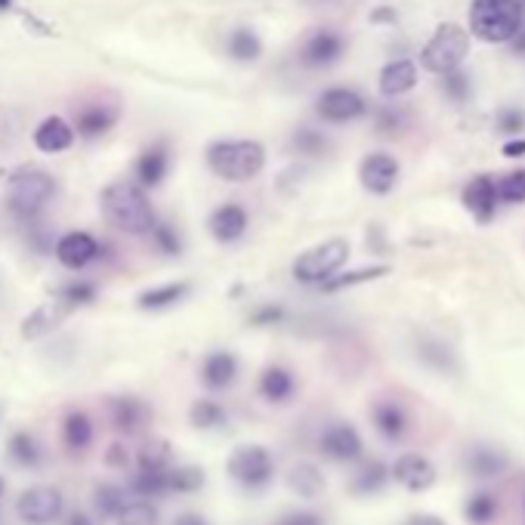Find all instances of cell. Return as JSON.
Instances as JSON below:
<instances>
[{"label":"cell","mask_w":525,"mask_h":525,"mask_svg":"<svg viewBox=\"0 0 525 525\" xmlns=\"http://www.w3.org/2000/svg\"><path fill=\"white\" fill-rule=\"evenodd\" d=\"M297 393V380L288 368L282 365H269L263 374H260V396L272 405H285L291 402Z\"/></svg>","instance_id":"cell-23"},{"label":"cell","mask_w":525,"mask_h":525,"mask_svg":"<svg viewBox=\"0 0 525 525\" xmlns=\"http://www.w3.org/2000/svg\"><path fill=\"white\" fill-rule=\"evenodd\" d=\"M405 525H448V522L439 519V516H433V513H420V516H411Z\"/></svg>","instance_id":"cell-53"},{"label":"cell","mask_w":525,"mask_h":525,"mask_svg":"<svg viewBox=\"0 0 525 525\" xmlns=\"http://www.w3.org/2000/svg\"><path fill=\"white\" fill-rule=\"evenodd\" d=\"M525 25V10L519 0H473L470 31L485 44H510Z\"/></svg>","instance_id":"cell-3"},{"label":"cell","mask_w":525,"mask_h":525,"mask_svg":"<svg viewBox=\"0 0 525 525\" xmlns=\"http://www.w3.org/2000/svg\"><path fill=\"white\" fill-rule=\"evenodd\" d=\"M226 53L235 62H257L263 56V41L254 28H235L226 41Z\"/></svg>","instance_id":"cell-30"},{"label":"cell","mask_w":525,"mask_h":525,"mask_svg":"<svg viewBox=\"0 0 525 525\" xmlns=\"http://www.w3.org/2000/svg\"><path fill=\"white\" fill-rule=\"evenodd\" d=\"M362 436L353 424H343V420H337V424L325 427L322 436H319V451L325 454V458L337 461V464H349V461H359L362 458Z\"/></svg>","instance_id":"cell-11"},{"label":"cell","mask_w":525,"mask_h":525,"mask_svg":"<svg viewBox=\"0 0 525 525\" xmlns=\"http://www.w3.org/2000/svg\"><path fill=\"white\" fill-rule=\"evenodd\" d=\"M62 439L68 451H87L93 442V420L84 411H68L62 420Z\"/></svg>","instance_id":"cell-29"},{"label":"cell","mask_w":525,"mask_h":525,"mask_svg":"<svg viewBox=\"0 0 525 525\" xmlns=\"http://www.w3.org/2000/svg\"><path fill=\"white\" fill-rule=\"evenodd\" d=\"M513 47L519 50V53H525V31H519L516 38H513Z\"/></svg>","instance_id":"cell-56"},{"label":"cell","mask_w":525,"mask_h":525,"mask_svg":"<svg viewBox=\"0 0 525 525\" xmlns=\"http://www.w3.org/2000/svg\"><path fill=\"white\" fill-rule=\"evenodd\" d=\"M118 525H158V510L149 501H127L115 516Z\"/></svg>","instance_id":"cell-40"},{"label":"cell","mask_w":525,"mask_h":525,"mask_svg":"<svg viewBox=\"0 0 525 525\" xmlns=\"http://www.w3.org/2000/svg\"><path fill=\"white\" fill-rule=\"evenodd\" d=\"M390 269L387 266H365V269H353V272H343V275H334L322 285L325 294H337V291H346V288H356V285H365V282H374V278L387 275Z\"/></svg>","instance_id":"cell-36"},{"label":"cell","mask_w":525,"mask_h":525,"mask_svg":"<svg viewBox=\"0 0 525 525\" xmlns=\"http://www.w3.org/2000/svg\"><path fill=\"white\" fill-rule=\"evenodd\" d=\"M105 464H109V467H127V464H130V454H127V448L115 442V445L109 448V454H105Z\"/></svg>","instance_id":"cell-50"},{"label":"cell","mask_w":525,"mask_h":525,"mask_svg":"<svg viewBox=\"0 0 525 525\" xmlns=\"http://www.w3.org/2000/svg\"><path fill=\"white\" fill-rule=\"evenodd\" d=\"M226 473L232 476V482L248 488V492H263L275 479V458L263 445H241L229 454Z\"/></svg>","instance_id":"cell-7"},{"label":"cell","mask_w":525,"mask_h":525,"mask_svg":"<svg viewBox=\"0 0 525 525\" xmlns=\"http://www.w3.org/2000/svg\"><path fill=\"white\" fill-rule=\"evenodd\" d=\"M349 260V241L346 238H328L322 244H315V248L303 251L294 266H291V275L297 278L300 285H325L328 278H334L343 263Z\"/></svg>","instance_id":"cell-6"},{"label":"cell","mask_w":525,"mask_h":525,"mask_svg":"<svg viewBox=\"0 0 525 525\" xmlns=\"http://www.w3.org/2000/svg\"><path fill=\"white\" fill-rule=\"evenodd\" d=\"M522 127H525V115H522L519 109H507V112L498 115V130H501V133H510V136H513V133H519Z\"/></svg>","instance_id":"cell-47"},{"label":"cell","mask_w":525,"mask_h":525,"mask_svg":"<svg viewBox=\"0 0 525 525\" xmlns=\"http://www.w3.org/2000/svg\"><path fill=\"white\" fill-rule=\"evenodd\" d=\"M130 492L139 498H161L167 495V473H136L130 479Z\"/></svg>","instance_id":"cell-42"},{"label":"cell","mask_w":525,"mask_h":525,"mask_svg":"<svg viewBox=\"0 0 525 525\" xmlns=\"http://www.w3.org/2000/svg\"><path fill=\"white\" fill-rule=\"evenodd\" d=\"M390 476L408 488V492H427L436 485V467L424 458V454H399L396 464L390 467Z\"/></svg>","instance_id":"cell-15"},{"label":"cell","mask_w":525,"mask_h":525,"mask_svg":"<svg viewBox=\"0 0 525 525\" xmlns=\"http://www.w3.org/2000/svg\"><path fill=\"white\" fill-rule=\"evenodd\" d=\"M7 454H10V461L22 470H38L41 461H44V448L38 445V439H34L31 433L19 430L10 436L7 442Z\"/></svg>","instance_id":"cell-27"},{"label":"cell","mask_w":525,"mask_h":525,"mask_svg":"<svg viewBox=\"0 0 525 525\" xmlns=\"http://www.w3.org/2000/svg\"><path fill=\"white\" fill-rule=\"evenodd\" d=\"M387 479H390V467L387 464H380V461H368L356 476H353V482H349V492L353 495H377L383 485H387Z\"/></svg>","instance_id":"cell-33"},{"label":"cell","mask_w":525,"mask_h":525,"mask_svg":"<svg viewBox=\"0 0 525 525\" xmlns=\"http://www.w3.org/2000/svg\"><path fill=\"white\" fill-rule=\"evenodd\" d=\"M75 309L68 306V303H62V300H47V303H41L38 309H34L28 319L22 322V340H41V337H47L50 331H56L68 315H72Z\"/></svg>","instance_id":"cell-16"},{"label":"cell","mask_w":525,"mask_h":525,"mask_svg":"<svg viewBox=\"0 0 525 525\" xmlns=\"http://www.w3.org/2000/svg\"><path fill=\"white\" fill-rule=\"evenodd\" d=\"M53 195H56V180L47 170H38V167H22L10 173L7 180V204L13 214L25 220L38 217Z\"/></svg>","instance_id":"cell-5"},{"label":"cell","mask_w":525,"mask_h":525,"mask_svg":"<svg viewBox=\"0 0 525 525\" xmlns=\"http://www.w3.org/2000/svg\"><path fill=\"white\" fill-rule=\"evenodd\" d=\"M189 420L198 430H223L229 424V411L214 399H198L189 408Z\"/></svg>","instance_id":"cell-32"},{"label":"cell","mask_w":525,"mask_h":525,"mask_svg":"<svg viewBox=\"0 0 525 525\" xmlns=\"http://www.w3.org/2000/svg\"><path fill=\"white\" fill-rule=\"evenodd\" d=\"M470 56V34L454 25V22H442L433 38L427 41V47L420 50V65L427 68L430 75H451L464 65V59Z\"/></svg>","instance_id":"cell-4"},{"label":"cell","mask_w":525,"mask_h":525,"mask_svg":"<svg viewBox=\"0 0 525 525\" xmlns=\"http://www.w3.org/2000/svg\"><path fill=\"white\" fill-rule=\"evenodd\" d=\"M368 112V102L353 87H331L319 99H315V115L331 121V124H349L359 121Z\"/></svg>","instance_id":"cell-9"},{"label":"cell","mask_w":525,"mask_h":525,"mask_svg":"<svg viewBox=\"0 0 525 525\" xmlns=\"http://www.w3.org/2000/svg\"><path fill=\"white\" fill-rule=\"evenodd\" d=\"M248 226H251L248 210H244L241 204H235V201L220 204L214 214H210V220H207V232L214 235V241H220V244L241 241L244 232H248Z\"/></svg>","instance_id":"cell-14"},{"label":"cell","mask_w":525,"mask_h":525,"mask_svg":"<svg viewBox=\"0 0 525 525\" xmlns=\"http://www.w3.org/2000/svg\"><path fill=\"white\" fill-rule=\"evenodd\" d=\"M207 167L226 183H248L266 167V149L257 139H217L204 152Z\"/></svg>","instance_id":"cell-1"},{"label":"cell","mask_w":525,"mask_h":525,"mask_svg":"<svg viewBox=\"0 0 525 525\" xmlns=\"http://www.w3.org/2000/svg\"><path fill=\"white\" fill-rule=\"evenodd\" d=\"M149 238H152V244H155V248L164 257H180L183 254V238H180V232L173 229L170 223H155L152 232H149Z\"/></svg>","instance_id":"cell-39"},{"label":"cell","mask_w":525,"mask_h":525,"mask_svg":"<svg viewBox=\"0 0 525 525\" xmlns=\"http://www.w3.org/2000/svg\"><path fill=\"white\" fill-rule=\"evenodd\" d=\"M136 464H139V473H167V470L173 467L170 445H167V442H161V439L149 442L143 451H139Z\"/></svg>","instance_id":"cell-37"},{"label":"cell","mask_w":525,"mask_h":525,"mask_svg":"<svg viewBox=\"0 0 525 525\" xmlns=\"http://www.w3.org/2000/svg\"><path fill=\"white\" fill-rule=\"evenodd\" d=\"M0 495H4V479H0Z\"/></svg>","instance_id":"cell-58"},{"label":"cell","mask_w":525,"mask_h":525,"mask_svg":"<svg viewBox=\"0 0 525 525\" xmlns=\"http://www.w3.org/2000/svg\"><path fill=\"white\" fill-rule=\"evenodd\" d=\"M371 22L374 25H396L399 22V13L393 7H374L371 10Z\"/></svg>","instance_id":"cell-51"},{"label":"cell","mask_w":525,"mask_h":525,"mask_svg":"<svg viewBox=\"0 0 525 525\" xmlns=\"http://www.w3.org/2000/svg\"><path fill=\"white\" fill-rule=\"evenodd\" d=\"M285 482H288V488L294 495H300V498H319L322 492H325V473L315 467V464H294L291 470H288V476H285Z\"/></svg>","instance_id":"cell-26"},{"label":"cell","mask_w":525,"mask_h":525,"mask_svg":"<svg viewBox=\"0 0 525 525\" xmlns=\"http://www.w3.org/2000/svg\"><path fill=\"white\" fill-rule=\"evenodd\" d=\"M525 204V170H513L498 183V204Z\"/></svg>","instance_id":"cell-44"},{"label":"cell","mask_w":525,"mask_h":525,"mask_svg":"<svg viewBox=\"0 0 525 525\" xmlns=\"http://www.w3.org/2000/svg\"><path fill=\"white\" fill-rule=\"evenodd\" d=\"M127 504V492L121 485H112V482H102L93 488V507L102 519H115Z\"/></svg>","instance_id":"cell-34"},{"label":"cell","mask_w":525,"mask_h":525,"mask_svg":"<svg viewBox=\"0 0 525 525\" xmlns=\"http://www.w3.org/2000/svg\"><path fill=\"white\" fill-rule=\"evenodd\" d=\"M102 210L109 223L127 235H149L158 223L149 195L133 183H112L102 189Z\"/></svg>","instance_id":"cell-2"},{"label":"cell","mask_w":525,"mask_h":525,"mask_svg":"<svg viewBox=\"0 0 525 525\" xmlns=\"http://www.w3.org/2000/svg\"><path fill=\"white\" fill-rule=\"evenodd\" d=\"M192 285L189 282H167V285H158V288H149L136 297V306L146 309V312H158V309H170L177 306L189 297Z\"/></svg>","instance_id":"cell-25"},{"label":"cell","mask_w":525,"mask_h":525,"mask_svg":"<svg viewBox=\"0 0 525 525\" xmlns=\"http://www.w3.org/2000/svg\"><path fill=\"white\" fill-rule=\"evenodd\" d=\"M399 127H402V112H396V109H383V112L377 115V130L393 133V130H399Z\"/></svg>","instance_id":"cell-49"},{"label":"cell","mask_w":525,"mask_h":525,"mask_svg":"<svg viewBox=\"0 0 525 525\" xmlns=\"http://www.w3.org/2000/svg\"><path fill=\"white\" fill-rule=\"evenodd\" d=\"M346 50L343 34L334 28H312L300 44V62L306 68H331Z\"/></svg>","instance_id":"cell-10"},{"label":"cell","mask_w":525,"mask_h":525,"mask_svg":"<svg viewBox=\"0 0 525 525\" xmlns=\"http://www.w3.org/2000/svg\"><path fill=\"white\" fill-rule=\"evenodd\" d=\"M371 420H374V427L383 439H390V442H399L405 433H408V414L399 402H377L371 408Z\"/></svg>","instance_id":"cell-24"},{"label":"cell","mask_w":525,"mask_h":525,"mask_svg":"<svg viewBox=\"0 0 525 525\" xmlns=\"http://www.w3.org/2000/svg\"><path fill=\"white\" fill-rule=\"evenodd\" d=\"M464 207L473 214L476 223H492L495 217V207H498V183L492 177H473L461 195Z\"/></svg>","instance_id":"cell-17"},{"label":"cell","mask_w":525,"mask_h":525,"mask_svg":"<svg viewBox=\"0 0 525 525\" xmlns=\"http://www.w3.org/2000/svg\"><path fill=\"white\" fill-rule=\"evenodd\" d=\"M445 96L454 99V102H461V99L470 96V78L461 72V68H458V72L445 75Z\"/></svg>","instance_id":"cell-45"},{"label":"cell","mask_w":525,"mask_h":525,"mask_svg":"<svg viewBox=\"0 0 525 525\" xmlns=\"http://www.w3.org/2000/svg\"><path fill=\"white\" fill-rule=\"evenodd\" d=\"M173 525H210V522L204 516H198V513H183V516L173 519Z\"/></svg>","instance_id":"cell-54"},{"label":"cell","mask_w":525,"mask_h":525,"mask_svg":"<svg viewBox=\"0 0 525 525\" xmlns=\"http://www.w3.org/2000/svg\"><path fill=\"white\" fill-rule=\"evenodd\" d=\"M285 319V309L282 306H275V303H263L251 312V325L257 328H266V325H278Z\"/></svg>","instance_id":"cell-46"},{"label":"cell","mask_w":525,"mask_h":525,"mask_svg":"<svg viewBox=\"0 0 525 525\" xmlns=\"http://www.w3.org/2000/svg\"><path fill=\"white\" fill-rule=\"evenodd\" d=\"M109 411H112V424L121 430V433H136L139 427L146 424V417H149V408L139 402V399H112L109 402Z\"/></svg>","instance_id":"cell-28"},{"label":"cell","mask_w":525,"mask_h":525,"mask_svg":"<svg viewBox=\"0 0 525 525\" xmlns=\"http://www.w3.org/2000/svg\"><path fill=\"white\" fill-rule=\"evenodd\" d=\"M72 143H75V127L59 115H50L34 127V146L44 155H59L65 149H72Z\"/></svg>","instance_id":"cell-20"},{"label":"cell","mask_w":525,"mask_h":525,"mask_svg":"<svg viewBox=\"0 0 525 525\" xmlns=\"http://www.w3.org/2000/svg\"><path fill=\"white\" fill-rule=\"evenodd\" d=\"M167 170H170V152L164 143H155L149 149L139 152V158L133 161V177L139 183V189H155L164 183L167 177Z\"/></svg>","instance_id":"cell-18"},{"label":"cell","mask_w":525,"mask_h":525,"mask_svg":"<svg viewBox=\"0 0 525 525\" xmlns=\"http://www.w3.org/2000/svg\"><path fill=\"white\" fill-rule=\"evenodd\" d=\"M56 300L68 303L72 309L87 306V303H93V300H96V285H93V282H87V278H75V282H68V285H62V288L56 291Z\"/></svg>","instance_id":"cell-38"},{"label":"cell","mask_w":525,"mask_h":525,"mask_svg":"<svg viewBox=\"0 0 525 525\" xmlns=\"http://www.w3.org/2000/svg\"><path fill=\"white\" fill-rule=\"evenodd\" d=\"M65 525H93V522H90V516H84V513H72V519H68Z\"/></svg>","instance_id":"cell-55"},{"label":"cell","mask_w":525,"mask_h":525,"mask_svg":"<svg viewBox=\"0 0 525 525\" xmlns=\"http://www.w3.org/2000/svg\"><path fill=\"white\" fill-rule=\"evenodd\" d=\"M414 84H417V62L414 59H393V62H387L380 68L377 87H380L383 96H390V99L402 96V93L414 90Z\"/></svg>","instance_id":"cell-21"},{"label":"cell","mask_w":525,"mask_h":525,"mask_svg":"<svg viewBox=\"0 0 525 525\" xmlns=\"http://www.w3.org/2000/svg\"><path fill=\"white\" fill-rule=\"evenodd\" d=\"M204 488V470L192 464H173L167 470V495H192Z\"/></svg>","instance_id":"cell-31"},{"label":"cell","mask_w":525,"mask_h":525,"mask_svg":"<svg viewBox=\"0 0 525 525\" xmlns=\"http://www.w3.org/2000/svg\"><path fill=\"white\" fill-rule=\"evenodd\" d=\"M118 121V112L112 109V105H84V109L75 115V136H84V139H99L102 133H109Z\"/></svg>","instance_id":"cell-22"},{"label":"cell","mask_w":525,"mask_h":525,"mask_svg":"<svg viewBox=\"0 0 525 525\" xmlns=\"http://www.w3.org/2000/svg\"><path fill=\"white\" fill-rule=\"evenodd\" d=\"M238 377V359L229 349H214L201 362V383L207 390H229Z\"/></svg>","instance_id":"cell-19"},{"label":"cell","mask_w":525,"mask_h":525,"mask_svg":"<svg viewBox=\"0 0 525 525\" xmlns=\"http://www.w3.org/2000/svg\"><path fill=\"white\" fill-rule=\"evenodd\" d=\"M294 152L297 155H306V158H319L328 152V139L319 133V130H312V127H300L294 133Z\"/></svg>","instance_id":"cell-41"},{"label":"cell","mask_w":525,"mask_h":525,"mask_svg":"<svg viewBox=\"0 0 525 525\" xmlns=\"http://www.w3.org/2000/svg\"><path fill=\"white\" fill-rule=\"evenodd\" d=\"M359 180L371 195H390L399 183V161L387 152H371L359 164Z\"/></svg>","instance_id":"cell-12"},{"label":"cell","mask_w":525,"mask_h":525,"mask_svg":"<svg viewBox=\"0 0 525 525\" xmlns=\"http://www.w3.org/2000/svg\"><path fill=\"white\" fill-rule=\"evenodd\" d=\"M275 525H325V516L312 513V510H297V513L282 516Z\"/></svg>","instance_id":"cell-48"},{"label":"cell","mask_w":525,"mask_h":525,"mask_svg":"<svg viewBox=\"0 0 525 525\" xmlns=\"http://www.w3.org/2000/svg\"><path fill=\"white\" fill-rule=\"evenodd\" d=\"M13 7V0H0V13H7Z\"/></svg>","instance_id":"cell-57"},{"label":"cell","mask_w":525,"mask_h":525,"mask_svg":"<svg viewBox=\"0 0 525 525\" xmlns=\"http://www.w3.org/2000/svg\"><path fill=\"white\" fill-rule=\"evenodd\" d=\"M498 516V501L492 498V495H473L470 501H467V519L473 522V525H488Z\"/></svg>","instance_id":"cell-43"},{"label":"cell","mask_w":525,"mask_h":525,"mask_svg":"<svg viewBox=\"0 0 525 525\" xmlns=\"http://www.w3.org/2000/svg\"><path fill=\"white\" fill-rule=\"evenodd\" d=\"M65 510V498L53 485H31L16 501V516L25 525H53Z\"/></svg>","instance_id":"cell-8"},{"label":"cell","mask_w":525,"mask_h":525,"mask_svg":"<svg viewBox=\"0 0 525 525\" xmlns=\"http://www.w3.org/2000/svg\"><path fill=\"white\" fill-rule=\"evenodd\" d=\"M467 467H470L473 476L492 479V476H501L507 470V458H504L501 451H495V448H473L470 458H467Z\"/></svg>","instance_id":"cell-35"},{"label":"cell","mask_w":525,"mask_h":525,"mask_svg":"<svg viewBox=\"0 0 525 525\" xmlns=\"http://www.w3.org/2000/svg\"><path fill=\"white\" fill-rule=\"evenodd\" d=\"M501 155H507V158H522V155H525V139H507L504 149H501Z\"/></svg>","instance_id":"cell-52"},{"label":"cell","mask_w":525,"mask_h":525,"mask_svg":"<svg viewBox=\"0 0 525 525\" xmlns=\"http://www.w3.org/2000/svg\"><path fill=\"white\" fill-rule=\"evenodd\" d=\"M53 254H56V260H59L65 269L78 272V269L90 266L93 260H99V257H102V248H99V241H96L90 232H78V229H75V232H65V235L56 241Z\"/></svg>","instance_id":"cell-13"}]
</instances>
